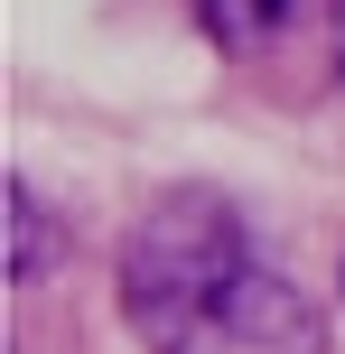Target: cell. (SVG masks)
Returning a JSON list of instances; mask_svg holds the SVG:
<instances>
[{
  "label": "cell",
  "instance_id": "277c9868",
  "mask_svg": "<svg viewBox=\"0 0 345 354\" xmlns=\"http://www.w3.org/2000/svg\"><path fill=\"white\" fill-rule=\"evenodd\" d=\"M0 196H10V280L28 289L37 270L56 261V224H47V205H37V196H28V177H10V187H0Z\"/></svg>",
  "mask_w": 345,
  "mask_h": 354
},
{
  "label": "cell",
  "instance_id": "8992f818",
  "mask_svg": "<svg viewBox=\"0 0 345 354\" xmlns=\"http://www.w3.org/2000/svg\"><path fill=\"white\" fill-rule=\"evenodd\" d=\"M336 280H345V270H336Z\"/></svg>",
  "mask_w": 345,
  "mask_h": 354
},
{
  "label": "cell",
  "instance_id": "7a4b0ae2",
  "mask_svg": "<svg viewBox=\"0 0 345 354\" xmlns=\"http://www.w3.org/2000/svg\"><path fill=\"white\" fill-rule=\"evenodd\" d=\"M168 354H327V308L299 280H280V270L252 261Z\"/></svg>",
  "mask_w": 345,
  "mask_h": 354
},
{
  "label": "cell",
  "instance_id": "6da1fadb",
  "mask_svg": "<svg viewBox=\"0 0 345 354\" xmlns=\"http://www.w3.org/2000/svg\"><path fill=\"white\" fill-rule=\"evenodd\" d=\"M243 270H252V233H243L234 196H215V187L149 196V214L131 224V252H122V317H131V336L149 354H168Z\"/></svg>",
  "mask_w": 345,
  "mask_h": 354
},
{
  "label": "cell",
  "instance_id": "5b68a950",
  "mask_svg": "<svg viewBox=\"0 0 345 354\" xmlns=\"http://www.w3.org/2000/svg\"><path fill=\"white\" fill-rule=\"evenodd\" d=\"M336 75H345V0H336Z\"/></svg>",
  "mask_w": 345,
  "mask_h": 354
},
{
  "label": "cell",
  "instance_id": "3957f363",
  "mask_svg": "<svg viewBox=\"0 0 345 354\" xmlns=\"http://www.w3.org/2000/svg\"><path fill=\"white\" fill-rule=\"evenodd\" d=\"M299 10H308V0H196V19H205L215 47H271Z\"/></svg>",
  "mask_w": 345,
  "mask_h": 354
}]
</instances>
